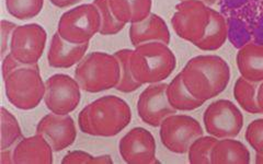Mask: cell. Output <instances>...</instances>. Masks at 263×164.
<instances>
[{
  "label": "cell",
  "mask_w": 263,
  "mask_h": 164,
  "mask_svg": "<svg viewBox=\"0 0 263 164\" xmlns=\"http://www.w3.org/2000/svg\"><path fill=\"white\" fill-rule=\"evenodd\" d=\"M43 6L44 0H6L8 13L21 21L35 18L42 11Z\"/></svg>",
  "instance_id": "d4e9b609"
},
{
  "label": "cell",
  "mask_w": 263,
  "mask_h": 164,
  "mask_svg": "<svg viewBox=\"0 0 263 164\" xmlns=\"http://www.w3.org/2000/svg\"><path fill=\"white\" fill-rule=\"evenodd\" d=\"M129 67L134 79L142 86L159 84L175 71L177 58L167 44L145 43L132 51Z\"/></svg>",
  "instance_id": "3957f363"
},
{
  "label": "cell",
  "mask_w": 263,
  "mask_h": 164,
  "mask_svg": "<svg viewBox=\"0 0 263 164\" xmlns=\"http://www.w3.org/2000/svg\"><path fill=\"white\" fill-rule=\"evenodd\" d=\"M180 75L189 92L205 103L225 91L232 72L221 57L200 55L189 60Z\"/></svg>",
  "instance_id": "6da1fadb"
},
{
  "label": "cell",
  "mask_w": 263,
  "mask_h": 164,
  "mask_svg": "<svg viewBox=\"0 0 263 164\" xmlns=\"http://www.w3.org/2000/svg\"><path fill=\"white\" fill-rule=\"evenodd\" d=\"M156 140L149 130L143 127L130 129L121 138L119 151L123 161L128 164H156Z\"/></svg>",
  "instance_id": "4fadbf2b"
},
{
  "label": "cell",
  "mask_w": 263,
  "mask_h": 164,
  "mask_svg": "<svg viewBox=\"0 0 263 164\" xmlns=\"http://www.w3.org/2000/svg\"><path fill=\"white\" fill-rule=\"evenodd\" d=\"M92 4L98 8L101 16V35H115L125 28L126 24L120 22L111 11L109 0H93Z\"/></svg>",
  "instance_id": "83f0119b"
},
{
  "label": "cell",
  "mask_w": 263,
  "mask_h": 164,
  "mask_svg": "<svg viewBox=\"0 0 263 164\" xmlns=\"http://www.w3.org/2000/svg\"><path fill=\"white\" fill-rule=\"evenodd\" d=\"M101 16L93 4H84L66 11L57 24V33L69 43H89L100 33Z\"/></svg>",
  "instance_id": "8992f818"
},
{
  "label": "cell",
  "mask_w": 263,
  "mask_h": 164,
  "mask_svg": "<svg viewBox=\"0 0 263 164\" xmlns=\"http://www.w3.org/2000/svg\"><path fill=\"white\" fill-rule=\"evenodd\" d=\"M180 2H183V0H180ZM199 2H202V3H204L205 5H208V6H211V5H214L216 3V0H199Z\"/></svg>",
  "instance_id": "d590c367"
},
{
  "label": "cell",
  "mask_w": 263,
  "mask_h": 164,
  "mask_svg": "<svg viewBox=\"0 0 263 164\" xmlns=\"http://www.w3.org/2000/svg\"><path fill=\"white\" fill-rule=\"evenodd\" d=\"M128 34L130 43L134 47L152 42H160L169 45L171 40L167 23L156 13H151L141 22L130 24Z\"/></svg>",
  "instance_id": "9a60e30c"
},
{
  "label": "cell",
  "mask_w": 263,
  "mask_h": 164,
  "mask_svg": "<svg viewBox=\"0 0 263 164\" xmlns=\"http://www.w3.org/2000/svg\"><path fill=\"white\" fill-rule=\"evenodd\" d=\"M163 147L176 154L187 153L191 144L204 135L202 125L195 118L184 114H172L159 126Z\"/></svg>",
  "instance_id": "ba28073f"
},
{
  "label": "cell",
  "mask_w": 263,
  "mask_h": 164,
  "mask_svg": "<svg viewBox=\"0 0 263 164\" xmlns=\"http://www.w3.org/2000/svg\"><path fill=\"white\" fill-rule=\"evenodd\" d=\"M132 53V49L124 48L120 49V51L115 52L114 56L117 57L120 67H121V79L118 87L115 88L120 92L123 93H132L136 91L139 88H142V85L134 79L133 75H132L130 67H129V56Z\"/></svg>",
  "instance_id": "4316f807"
},
{
  "label": "cell",
  "mask_w": 263,
  "mask_h": 164,
  "mask_svg": "<svg viewBox=\"0 0 263 164\" xmlns=\"http://www.w3.org/2000/svg\"><path fill=\"white\" fill-rule=\"evenodd\" d=\"M132 120L129 105L123 98L105 95L85 106L78 116L81 133L110 138L119 135Z\"/></svg>",
  "instance_id": "7a4b0ae2"
},
{
  "label": "cell",
  "mask_w": 263,
  "mask_h": 164,
  "mask_svg": "<svg viewBox=\"0 0 263 164\" xmlns=\"http://www.w3.org/2000/svg\"><path fill=\"white\" fill-rule=\"evenodd\" d=\"M236 63L240 76L254 84L263 81V44L248 43L239 48Z\"/></svg>",
  "instance_id": "ac0fdd59"
},
{
  "label": "cell",
  "mask_w": 263,
  "mask_h": 164,
  "mask_svg": "<svg viewBox=\"0 0 263 164\" xmlns=\"http://www.w3.org/2000/svg\"><path fill=\"white\" fill-rule=\"evenodd\" d=\"M206 133L217 139L236 138L243 127V115L238 106L229 100L211 103L203 114Z\"/></svg>",
  "instance_id": "9c48e42d"
},
{
  "label": "cell",
  "mask_w": 263,
  "mask_h": 164,
  "mask_svg": "<svg viewBox=\"0 0 263 164\" xmlns=\"http://www.w3.org/2000/svg\"><path fill=\"white\" fill-rule=\"evenodd\" d=\"M111 11L120 22L134 24L152 13L153 0H109Z\"/></svg>",
  "instance_id": "ffe728a7"
},
{
  "label": "cell",
  "mask_w": 263,
  "mask_h": 164,
  "mask_svg": "<svg viewBox=\"0 0 263 164\" xmlns=\"http://www.w3.org/2000/svg\"><path fill=\"white\" fill-rule=\"evenodd\" d=\"M210 20V6L199 0H183L176 6L171 27L180 38L195 45L204 36Z\"/></svg>",
  "instance_id": "52a82bcc"
},
{
  "label": "cell",
  "mask_w": 263,
  "mask_h": 164,
  "mask_svg": "<svg viewBox=\"0 0 263 164\" xmlns=\"http://www.w3.org/2000/svg\"><path fill=\"white\" fill-rule=\"evenodd\" d=\"M53 149L45 139L35 134L23 138L13 147L14 164H52Z\"/></svg>",
  "instance_id": "e0dca14e"
},
{
  "label": "cell",
  "mask_w": 263,
  "mask_h": 164,
  "mask_svg": "<svg viewBox=\"0 0 263 164\" xmlns=\"http://www.w3.org/2000/svg\"><path fill=\"white\" fill-rule=\"evenodd\" d=\"M16 27L18 26L13 22L2 20V58H5L10 52L11 37Z\"/></svg>",
  "instance_id": "4dcf8cb0"
},
{
  "label": "cell",
  "mask_w": 263,
  "mask_h": 164,
  "mask_svg": "<svg viewBox=\"0 0 263 164\" xmlns=\"http://www.w3.org/2000/svg\"><path fill=\"white\" fill-rule=\"evenodd\" d=\"M250 151L235 138L218 139L212 150V164H248Z\"/></svg>",
  "instance_id": "d6986e66"
},
{
  "label": "cell",
  "mask_w": 263,
  "mask_h": 164,
  "mask_svg": "<svg viewBox=\"0 0 263 164\" xmlns=\"http://www.w3.org/2000/svg\"><path fill=\"white\" fill-rule=\"evenodd\" d=\"M63 164H112L113 160L111 155L103 154V155H92L88 152L75 150L69 151L64 155L62 160Z\"/></svg>",
  "instance_id": "f1b7e54d"
},
{
  "label": "cell",
  "mask_w": 263,
  "mask_h": 164,
  "mask_svg": "<svg viewBox=\"0 0 263 164\" xmlns=\"http://www.w3.org/2000/svg\"><path fill=\"white\" fill-rule=\"evenodd\" d=\"M4 82L7 100L16 109L30 111L44 100L46 89L37 64L15 69Z\"/></svg>",
  "instance_id": "5b68a950"
},
{
  "label": "cell",
  "mask_w": 263,
  "mask_h": 164,
  "mask_svg": "<svg viewBox=\"0 0 263 164\" xmlns=\"http://www.w3.org/2000/svg\"><path fill=\"white\" fill-rule=\"evenodd\" d=\"M245 138L257 153L263 155V118L252 120L246 129Z\"/></svg>",
  "instance_id": "f546056e"
},
{
  "label": "cell",
  "mask_w": 263,
  "mask_h": 164,
  "mask_svg": "<svg viewBox=\"0 0 263 164\" xmlns=\"http://www.w3.org/2000/svg\"><path fill=\"white\" fill-rule=\"evenodd\" d=\"M22 66H26V65H22L21 63H19L10 53L6 55L5 58H3V79L5 80L12 71H14L18 68H21Z\"/></svg>",
  "instance_id": "1f68e13d"
},
{
  "label": "cell",
  "mask_w": 263,
  "mask_h": 164,
  "mask_svg": "<svg viewBox=\"0 0 263 164\" xmlns=\"http://www.w3.org/2000/svg\"><path fill=\"white\" fill-rule=\"evenodd\" d=\"M51 4L61 9H65V8H69L79 4L81 0H49Z\"/></svg>",
  "instance_id": "d6a6232c"
},
{
  "label": "cell",
  "mask_w": 263,
  "mask_h": 164,
  "mask_svg": "<svg viewBox=\"0 0 263 164\" xmlns=\"http://www.w3.org/2000/svg\"><path fill=\"white\" fill-rule=\"evenodd\" d=\"M2 116V140H0V149H11L22 139V130L18 119L13 114L2 108L0 112Z\"/></svg>",
  "instance_id": "cb8c5ba5"
},
{
  "label": "cell",
  "mask_w": 263,
  "mask_h": 164,
  "mask_svg": "<svg viewBox=\"0 0 263 164\" xmlns=\"http://www.w3.org/2000/svg\"><path fill=\"white\" fill-rule=\"evenodd\" d=\"M167 97L170 105L177 112H191L200 109L204 104L203 101L195 98L184 86L180 73L172 79L167 87Z\"/></svg>",
  "instance_id": "7402d4cb"
},
{
  "label": "cell",
  "mask_w": 263,
  "mask_h": 164,
  "mask_svg": "<svg viewBox=\"0 0 263 164\" xmlns=\"http://www.w3.org/2000/svg\"><path fill=\"white\" fill-rule=\"evenodd\" d=\"M2 164H9L13 163V148L11 149L2 150V159H0Z\"/></svg>",
  "instance_id": "836d02e7"
},
{
  "label": "cell",
  "mask_w": 263,
  "mask_h": 164,
  "mask_svg": "<svg viewBox=\"0 0 263 164\" xmlns=\"http://www.w3.org/2000/svg\"><path fill=\"white\" fill-rule=\"evenodd\" d=\"M167 84L148 85L139 94L137 100V114L145 124L159 127L162 120L177 111L170 105L167 97Z\"/></svg>",
  "instance_id": "7c38bea8"
},
{
  "label": "cell",
  "mask_w": 263,
  "mask_h": 164,
  "mask_svg": "<svg viewBox=\"0 0 263 164\" xmlns=\"http://www.w3.org/2000/svg\"><path fill=\"white\" fill-rule=\"evenodd\" d=\"M36 134L51 145L54 152H60L73 145L77 130L69 114L59 115L51 112L37 122Z\"/></svg>",
  "instance_id": "5bb4252c"
},
{
  "label": "cell",
  "mask_w": 263,
  "mask_h": 164,
  "mask_svg": "<svg viewBox=\"0 0 263 164\" xmlns=\"http://www.w3.org/2000/svg\"><path fill=\"white\" fill-rule=\"evenodd\" d=\"M47 42V33L36 23L18 26L10 42V54L26 66L36 65L43 56Z\"/></svg>",
  "instance_id": "8fae6325"
},
{
  "label": "cell",
  "mask_w": 263,
  "mask_h": 164,
  "mask_svg": "<svg viewBox=\"0 0 263 164\" xmlns=\"http://www.w3.org/2000/svg\"><path fill=\"white\" fill-rule=\"evenodd\" d=\"M229 36V27L225 16L211 8V20L204 36L196 46L204 52H215L223 47Z\"/></svg>",
  "instance_id": "44dd1931"
},
{
  "label": "cell",
  "mask_w": 263,
  "mask_h": 164,
  "mask_svg": "<svg viewBox=\"0 0 263 164\" xmlns=\"http://www.w3.org/2000/svg\"><path fill=\"white\" fill-rule=\"evenodd\" d=\"M89 43L72 44L55 33L47 52V63L52 68L67 69L79 64L86 56Z\"/></svg>",
  "instance_id": "2e32d148"
},
{
  "label": "cell",
  "mask_w": 263,
  "mask_h": 164,
  "mask_svg": "<svg viewBox=\"0 0 263 164\" xmlns=\"http://www.w3.org/2000/svg\"><path fill=\"white\" fill-rule=\"evenodd\" d=\"M75 79L81 90L99 93L117 88L121 79V67L117 57L104 52L86 55L77 64Z\"/></svg>",
  "instance_id": "277c9868"
},
{
  "label": "cell",
  "mask_w": 263,
  "mask_h": 164,
  "mask_svg": "<svg viewBox=\"0 0 263 164\" xmlns=\"http://www.w3.org/2000/svg\"><path fill=\"white\" fill-rule=\"evenodd\" d=\"M217 140V138L211 135L196 138L187 150L189 162L191 164H211L212 150Z\"/></svg>",
  "instance_id": "484cf974"
},
{
  "label": "cell",
  "mask_w": 263,
  "mask_h": 164,
  "mask_svg": "<svg viewBox=\"0 0 263 164\" xmlns=\"http://www.w3.org/2000/svg\"><path fill=\"white\" fill-rule=\"evenodd\" d=\"M44 103L49 112L68 115L75 111L81 100V88L75 78L57 73L45 81Z\"/></svg>",
  "instance_id": "30bf717a"
},
{
  "label": "cell",
  "mask_w": 263,
  "mask_h": 164,
  "mask_svg": "<svg viewBox=\"0 0 263 164\" xmlns=\"http://www.w3.org/2000/svg\"><path fill=\"white\" fill-rule=\"evenodd\" d=\"M258 105H259L260 113L263 114V81L261 84H259V88H258Z\"/></svg>",
  "instance_id": "e575fe53"
},
{
  "label": "cell",
  "mask_w": 263,
  "mask_h": 164,
  "mask_svg": "<svg viewBox=\"0 0 263 164\" xmlns=\"http://www.w3.org/2000/svg\"><path fill=\"white\" fill-rule=\"evenodd\" d=\"M259 84L242 77L238 78L234 86V97L240 108L249 114H261L258 105Z\"/></svg>",
  "instance_id": "603a6c76"
}]
</instances>
